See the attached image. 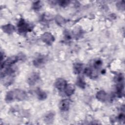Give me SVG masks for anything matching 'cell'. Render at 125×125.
<instances>
[{
	"label": "cell",
	"mask_w": 125,
	"mask_h": 125,
	"mask_svg": "<svg viewBox=\"0 0 125 125\" xmlns=\"http://www.w3.org/2000/svg\"><path fill=\"white\" fill-rule=\"evenodd\" d=\"M70 101L68 99H64L62 100L59 104L60 109L62 111L68 110L70 107Z\"/></svg>",
	"instance_id": "ba28073f"
},
{
	"label": "cell",
	"mask_w": 125,
	"mask_h": 125,
	"mask_svg": "<svg viewBox=\"0 0 125 125\" xmlns=\"http://www.w3.org/2000/svg\"><path fill=\"white\" fill-rule=\"evenodd\" d=\"M38 98L40 100H43L44 99H45L46 97H47V95L46 94L43 92V91H40L38 93Z\"/></svg>",
	"instance_id": "9a60e30c"
},
{
	"label": "cell",
	"mask_w": 125,
	"mask_h": 125,
	"mask_svg": "<svg viewBox=\"0 0 125 125\" xmlns=\"http://www.w3.org/2000/svg\"><path fill=\"white\" fill-rule=\"evenodd\" d=\"M117 7H118V9H120L121 10H124V7H125L124 1H120L119 2H118V3H117Z\"/></svg>",
	"instance_id": "2e32d148"
},
{
	"label": "cell",
	"mask_w": 125,
	"mask_h": 125,
	"mask_svg": "<svg viewBox=\"0 0 125 125\" xmlns=\"http://www.w3.org/2000/svg\"><path fill=\"white\" fill-rule=\"evenodd\" d=\"M64 90L65 94L67 96H69L74 93L75 91V87L72 84H68L66 85Z\"/></svg>",
	"instance_id": "9c48e42d"
},
{
	"label": "cell",
	"mask_w": 125,
	"mask_h": 125,
	"mask_svg": "<svg viewBox=\"0 0 125 125\" xmlns=\"http://www.w3.org/2000/svg\"><path fill=\"white\" fill-rule=\"evenodd\" d=\"M69 2V1L64 0V1H60L59 3H60V5H61L62 6H66L67 5H68Z\"/></svg>",
	"instance_id": "ac0fdd59"
},
{
	"label": "cell",
	"mask_w": 125,
	"mask_h": 125,
	"mask_svg": "<svg viewBox=\"0 0 125 125\" xmlns=\"http://www.w3.org/2000/svg\"><path fill=\"white\" fill-rule=\"evenodd\" d=\"M26 96V94L24 91L21 89H15L7 92L5 100L7 102H12L14 100L21 101L24 100Z\"/></svg>",
	"instance_id": "6da1fadb"
},
{
	"label": "cell",
	"mask_w": 125,
	"mask_h": 125,
	"mask_svg": "<svg viewBox=\"0 0 125 125\" xmlns=\"http://www.w3.org/2000/svg\"><path fill=\"white\" fill-rule=\"evenodd\" d=\"M34 64L36 67L42 66L45 63V58L43 56L40 55L36 57L33 62Z\"/></svg>",
	"instance_id": "5b68a950"
},
{
	"label": "cell",
	"mask_w": 125,
	"mask_h": 125,
	"mask_svg": "<svg viewBox=\"0 0 125 125\" xmlns=\"http://www.w3.org/2000/svg\"><path fill=\"white\" fill-rule=\"evenodd\" d=\"M39 78H40V76H39V74H38L37 73H36V72L32 73L29 76V77L27 79L28 83L30 85H32L34 84L39 80Z\"/></svg>",
	"instance_id": "52a82bcc"
},
{
	"label": "cell",
	"mask_w": 125,
	"mask_h": 125,
	"mask_svg": "<svg viewBox=\"0 0 125 125\" xmlns=\"http://www.w3.org/2000/svg\"><path fill=\"white\" fill-rule=\"evenodd\" d=\"M18 28L19 32L22 33L26 32L30 29L29 25L23 19L20 20L18 24Z\"/></svg>",
	"instance_id": "3957f363"
},
{
	"label": "cell",
	"mask_w": 125,
	"mask_h": 125,
	"mask_svg": "<svg viewBox=\"0 0 125 125\" xmlns=\"http://www.w3.org/2000/svg\"><path fill=\"white\" fill-rule=\"evenodd\" d=\"M42 6V4L40 1H37L33 4V8L35 9H39Z\"/></svg>",
	"instance_id": "e0dca14e"
},
{
	"label": "cell",
	"mask_w": 125,
	"mask_h": 125,
	"mask_svg": "<svg viewBox=\"0 0 125 125\" xmlns=\"http://www.w3.org/2000/svg\"><path fill=\"white\" fill-rule=\"evenodd\" d=\"M97 98L102 101V102H104L107 98V94L105 92H104L103 90H101L97 92L96 95Z\"/></svg>",
	"instance_id": "8fae6325"
},
{
	"label": "cell",
	"mask_w": 125,
	"mask_h": 125,
	"mask_svg": "<svg viewBox=\"0 0 125 125\" xmlns=\"http://www.w3.org/2000/svg\"><path fill=\"white\" fill-rule=\"evenodd\" d=\"M18 59L19 58L17 56H12L9 58L1 63V69L11 66V65L17 62Z\"/></svg>",
	"instance_id": "7a4b0ae2"
},
{
	"label": "cell",
	"mask_w": 125,
	"mask_h": 125,
	"mask_svg": "<svg viewBox=\"0 0 125 125\" xmlns=\"http://www.w3.org/2000/svg\"><path fill=\"white\" fill-rule=\"evenodd\" d=\"M56 87L59 90H64L67 83L63 79L59 78L57 79L55 83Z\"/></svg>",
	"instance_id": "8992f818"
},
{
	"label": "cell",
	"mask_w": 125,
	"mask_h": 125,
	"mask_svg": "<svg viewBox=\"0 0 125 125\" xmlns=\"http://www.w3.org/2000/svg\"><path fill=\"white\" fill-rule=\"evenodd\" d=\"M56 20L58 21V23H64V20L63 19V18H62L61 17H60V16L57 17V18L56 19Z\"/></svg>",
	"instance_id": "d6986e66"
},
{
	"label": "cell",
	"mask_w": 125,
	"mask_h": 125,
	"mask_svg": "<svg viewBox=\"0 0 125 125\" xmlns=\"http://www.w3.org/2000/svg\"><path fill=\"white\" fill-rule=\"evenodd\" d=\"M2 29L4 32L7 34H12L14 32L15 28L13 25L8 24L2 26Z\"/></svg>",
	"instance_id": "30bf717a"
},
{
	"label": "cell",
	"mask_w": 125,
	"mask_h": 125,
	"mask_svg": "<svg viewBox=\"0 0 125 125\" xmlns=\"http://www.w3.org/2000/svg\"><path fill=\"white\" fill-rule=\"evenodd\" d=\"M41 39L43 42L48 45H51L55 40L53 36L51 33L48 32L44 33L42 36Z\"/></svg>",
	"instance_id": "277c9868"
},
{
	"label": "cell",
	"mask_w": 125,
	"mask_h": 125,
	"mask_svg": "<svg viewBox=\"0 0 125 125\" xmlns=\"http://www.w3.org/2000/svg\"><path fill=\"white\" fill-rule=\"evenodd\" d=\"M54 114L53 113H52L51 112L47 114L45 117V121L47 123L48 122H52L53 118H54Z\"/></svg>",
	"instance_id": "5bb4252c"
},
{
	"label": "cell",
	"mask_w": 125,
	"mask_h": 125,
	"mask_svg": "<svg viewBox=\"0 0 125 125\" xmlns=\"http://www.w3.org/2000/svg\"><path fill=\"white\" fill-rule=\"evenodd\" d=\"M77 85L81 88H84L85 86V83L83 77H79L77 81Z\"/></svg>",
	"instance_id": "4fadbf2b"
},
{
	"label": "cell",
	"mask_w": 125,
	"mask_h": 125,
	"mask_svg": "<svg viewBox=\"0 0 125 125\" xmlns=\"http://www.w3.org/2000/svg\"><path fill=\"white\" fill-rule=\"evenodd\" d=\"M83 69V64L80 63H76L74 65V70L76 74H79Z\"/></svg>",
	"instance_id": "7c38bea8"
}]
</instances>
